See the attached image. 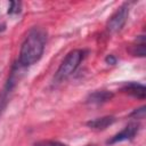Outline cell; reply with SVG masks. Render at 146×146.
<instances>
[{
  "instance_id": "8",
  "label": "cell",
  "mask_w": 146,
  "mask_h": 146,
  "mask_svg": "<svg viewBox=\"0 0 146 146\" xmlns=\"http://www.w3.org/2000/svg\"><path fill=\"white\" fill-rule=\"evenodd\" d=\"M130 52L133 56H138V57H144L145 56V39H144V35H140L137 40V43L131 46Z\"/></svg>"
},
{
  "instance_id": "7",
  "label": "cell",
  "mask_w": 146,
  "mask_h": 146,
  "mask_svg": "<svg viewBox=\"0 0 146 146\" xmlns=\"http://www.w3.org/2000/svg\"><path fill=\"white\" fill-rule=\"evenodd\" d=\"M115 122V117L112 115H106V116H102V117H97L94 120H90L87 122V125L90 129L94 130H105L107 127L112 125Z\"/></svg>"
},
{
  "instance_id": "2",
  "label": "cell",
  "mask_w": 146,
  "mask_h": 146,
  "mask_svg": "<svg viewBox=\"0 0 146 146\" xmlns=\"http://www.w3.org/2000/svg\"><path fill=\"white\" fill-rule=\"evenodd\" d=\"M84 56H86V51L82 49H74L70 51L64 58V60L62 62V64L59 65L55 75V80L57 82H60L67 79L68 76H71L76 71V68L81 64Z\"/></svg>"
},
{
  "instance_id": "11",
  "label": "cell",
  "mask_w": 146,
  "mask_h": 146,
  "mask_svg": "<svg viewBox=\"0 0 146 146\" xmlns=\"http://www.w3.org/2000/svg\"><path fill=\"white\" fill-rule=\"evenodd\" d=\"M130 116H135L136 119H144V116H145V106H141L139 108H136L130 114Z\"/></svg>"
},
{
  "instance_id": "12",
  "label": "cell",
  "mask_w": 146,
  "mask_h": 146,
  "mask_svg": "<svg viewBox=\"0 0 146 146\" xmlns=\"http://www.w3.org/2000/svg\"><path fill=\"white\" fill-rule=\"evenodd\" d=\"M105 60H106L107 64H111V65H115L116 64V57L114 55H107Z\"/></svg>"
},
{
  "instance_id": "5",
  "label": "cell",
  "mask_w": 146,
  "mask_h": 146,
  "mask_svg": "<svg viewBox=\"0 0 146 146\" xmlns=\"http://www.w3.org/2000/svg\"><path fill=\"white\" fill-rule=\"evenodd\" d=\"M121 90L124 92V94H128L135 98H138V99H145V96H146V89H145V86L141 84V83H138V82H127L122 88Z\"/></svg>"
},
{
  "instance_id": "1",
  "label": "cell",
  "mask_w": 146,
  "mask_h": 146,
  "mask_svg": "<svg viewBox=\"0 0 146 146\" xmlns=\"http://www.w3.org/2000/svg\"><path fill=\"white\" fill-rule=\"evenodd\" d=\"M46 32L40 27H33L29 31L19 50L18 66L27 67L35 64L43 54L46 46Z\"/></svg>"
},
{
  "instance_id": "4",
  "label": "cell",
  "mask_w": 146,
  "mask_h": 146,
  "mask_svg": "<svg viewBox=\"0 0 146 146\" xmlns=\"http://www.w3.org/2000/svg\"><path fill=\"white\" fill-rule=\"evenodd\" d=\"M139 128H140V124L138 122H130L127 127L123 128V130H121L115 136H113L111 139H108L107 140V144H111L112 145V144L124 141V140H131L138 133Z\"/></svg>"
},
{
  "instance_id": "6",
  "label": "cell",
  "mask_w": 146,
  "mask_h": 146,
  "mask_svg": "<svg viewBox=\"0 0 146 146\" xmlns=\"http://www.w3.org/2000/svg\"><path fill=\"white\" fill-rule=\"evenodd\" d=\"M112 97H113V92L108 90H96L88 95L87 103L92 104V105H100V104H104L111 100Z\"/></svg>"
},
{
  "instance_id": "13",
  "label": "cell",
  "mask_w": 146,
  "mask_h": 146,
  "mask_svg": "<svg viewBox=\"0 0 146 146\" xmlns=\"http://www.w3.org/2000/svg\"><path fill=\"white\" fill-rule=\"evenodd\" d=\"M87 146H95V145H87Z\"/></svg>"
},
{
  "instance_id": "9",
  "label": "cell",
  "mask_w": 146,
  "mask_h": 146,
  "mask_svg": "<svg viewBox=\"0 0 146 146\" xmlns=\"http://www.w3.org/2000/svg\"><path fill=\"white\" fill-rule=\"evenodd\" d=\"M21 9H22V3L21 2H18V1H11L9 3V7H8V14H10V15L19 14L21 13Z\"/></svg>"
},
{
  "instance_id": "3",
  "label": "cell",
  "mask_w": 146,
  "mask_h": 146,
  "mask_svg": "<svg viewBox=\"0 0 146 146\" xmlns=\"http://www.w3.org/2000/svg\"><path fill=\"white\" fill-rule=\"evenodd\" d=\"M129 16V5L123 3L110 18L107 23V31L110 33H115L122 30V27L125 25L127 19Z\"/></svg>"
},
{
  "instance_id": "10",
  "label": "cell",
  "mask_w": 146,
  "mask_h": 146,
  "mask_svg": "<svg viewBox=\"0 0 146 146\" xmlns=\"http://www.w3.org/2000/svg\"><path fill=\"white\" fill-rule=\"evenodd\" d=\"M34 146H67V145L60 141H56V140H41V141L35 143Z\"/></svg>"
}]
</instances>
